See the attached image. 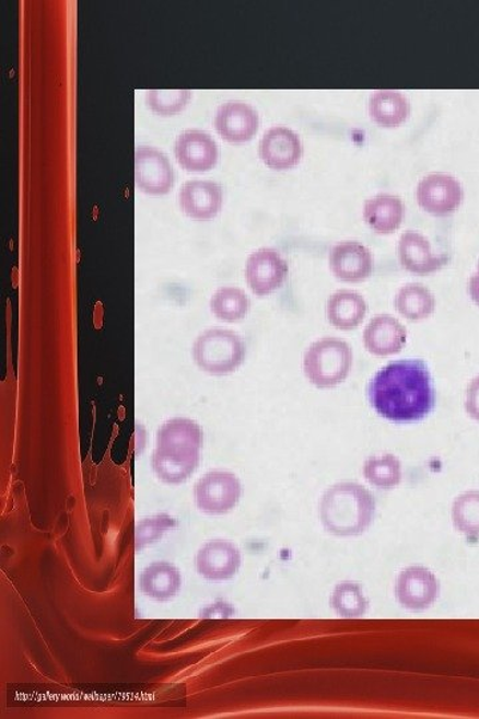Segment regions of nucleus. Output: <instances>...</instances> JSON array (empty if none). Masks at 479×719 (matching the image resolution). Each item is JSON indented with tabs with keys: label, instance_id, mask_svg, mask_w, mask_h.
Here are the masks:
<instances>
[{
	"label": "nucleus",
	"instance_id": "f257e3e1",
	"mask_svg": "<svg viewBox=\"0 0 479 719\" xmlns=\"http://www.w3.org/2000/svg\"><path fill=\"white\" fill-rule=\"evenodd\" d=\"M367 397L374 410L393 422L425 419L435 399L428 367L416 359L393 361L381 368L367 386Z\"/></svg>",
	"mask_w": 479,
	"mask_h": 719
},
{
	"label": "nucleus",
	"instance_id": "f03ea898",
	"mask_svg": "<svg viewBox=\"0 0 479 719\" xmlns=\"http://www.w3.org/2000/svg\"><path fill=\"white\" fill-rule=\"evenodd\" d=\"M202 445L201 429L189 419H172L160 428L152 465L167 484L186 482L198 468Z\"/></svg>",
	"mask_w": 479,
	"mask_h": 719
},
{
	"label": "nucleus",
	"instance_id": "7ed1b4c3",
	"mask_svg": "<svg viewBox=\"0 0 479 719\" xmlns=\"http://www.w3.org/2000/svg\"><path fill=\"white\" fill-rule=\"evenodd\" d=\"M376 501L373 495L355 483L334 485L319 502L323 525L335 536H359L372 525Z\"/></svg>",
	"mask_w": 479,
	"mask_h": 719
},
{
	"label": "nucleus",
	"instance_id": "20e7f679",
	"mask_svg": "<svg viewBox=\"0 0 479 719\" xmlns=\"http://www.w3.org/2000/svg\"><path fill=\"white\" fill-rule=\"evenodd\" d=\"M303 366L306 379L317 389H335L352 371L353 350L339 337H324L306 349Z\"/></svg>",
	"mask_w": 479,
	"mask_h": 719
},
{
	"label": "nucleus",
	"instance_id": "39448f33",
	"mask_svg": "<svg viewBox=\"0 0 479 719\" xmlns=\"http://www.w3.org/2000/svg\"><path fill=\"white\" fill-rule=\"evenodd\" d=\"M194 359L202 371L224 376L243 364L245 344L233 330L208 329L195 343Z\"/></svg>",
	"mask_w": 479,
	"mask_h": 719
},
{
	"label": "nucleus",
	"instance_id": "423d86ee",
	"mask_svg": "<svg viewBox=\"0 0 479 719\" xmlns=\"http://www.w3.org/2000/svg\"><path fill=\"white\" fill-rule=\"evenodd\" d=\"M242 497V484L231 472L207 473L195 487V499L201 512L225 514L235 509Z\"/></svg>",
	"mask_w": 479,
	"mask_h": 719
},
{
	"label": "nucleus",
	"instance_id": "0eeeda50",
	"mask_svg": "<svg viewBox=\"0 0 479 719\" xmlns=\"http://www.w3.org/2000/svg\"><path fill=\"white\" fill-rule=\"evenodd\" d=\"M417 201L423 211L433 217L452 214L464 200V189L456 177L432 174L423 177L417 187Z\"/></svg>",
	"mask_w": 479,
	"mask_h": 719
},
{
	"label": "nucleus",
	"instance_id": "6e6552de",
	"mask_svg": "<svg viewBox=\"0 0 479 719\" xmlns=\"http://www.w3.org/2000/svg\"><path fill=\"white\" fill-rule=\"evenodd\" d=\"M288 270V264L278 251L261 248L249 256L245 276L252 292L267 297L284 285Z\"/></svg>",
	"mask_w": 479,
	"mask_h": 719
},
{
	"label": "nucleus",
	"instance_id": "1a4fd4ad",
	"mask_svg": "<svg viewBox=\"0 0 479 719\" xmlns=\"http://www.w3.org/2000/svg\"><path fill=\"white\" fill-rule=\"evenodd\" d=\"M135 182L149 195H165L174 186V170L164 153L152 147L135 152Z\"/></svg>",
	"mask_w": 479,
	"mask_h": 719
},
{
	"label": "nucleus",
	"instance_id": "9d476101",
	"mask_svg": "<svg viewBox=\"0 0 479 719\" xmlns=\"http://www.w3.org/2000/svg\"><path fill=\"white\" fill-rule=\"evenodd\" d=\"M440 594V582L432 571L411 567L401 571L396 583V598L409 611H425Z\"/></svg>",
	"mask_w": 479,
	"mask_h": 719
},
{
	"label": "nucleus",
	"instance_id": "9b49d317",
	"mask_svg": "<svg viewBox=\"0 0 479 719\" xmlns=\"http://www.w3.org/2000/svg\"><path fill=\"white\" fill-rule=\"evenodd\" d=\"M329 267L341 281L361 282L370 278L373 272V255L364 244L341 242L330 250Z\"/></svg>",
	"mask_w": 479,
	"mask_h": 719
},
{
	"label": "nucleus",
	"instance_id": "f8f14e48",
	"mask_svg": "<svg viewBox=\"0 0 479 719\" xmlns=\"http://www.w3.org/2000/svg\"><path fill=\"white\" fill-rule=\"evenodd\" d=\"M214 127L229 143H247L259 130V115L249 104L229 102L219 107Z\"/></svg>",
	"mask_w": 479,
	"mask_h": 719
},
{
	"label": "nucleus",
	"instance_id": "ddd939ff",
	"mask_svg": "<svg viewBox=\"0 0 479 719\" xmlns=\"http://www.w3.org/2000/svg\"><path fill=\"white\" fill-rule=\"evenodd\" d=\"M303 156V143L296 132L287 127H272L260 141V158L269 169L285 171Z\"/></svg>",
	"mask_w": 479,
	"mask_h": 719
},
{
	"label": "nucleus",
	"instance_id": "4468645a",
	"mask_svg": "<svg viewBox=\"0 0 479 719\" xmlns=\"http://www.w3.org/2000/svg\"><path fill=\"white\" fill-rule=\"evenodd\" d=\"M196 567H198L200 576L207 580H230L242 567V555H240L237 546L229 541H211L198 553Z\"/></svg>",
	"mask_w": 479,
	"mask_h": 719
},
{
	"label": "nucleus",
	"instance_id": "2eb2a0df",
	"mask_svg": "<svg viewBox=\"0 0 479 719\" xmlns=\"http://www.w3.org/2000/svg\"><path fill=\"white\" fill-rule=\"evenodd\" d=\"M397 252L402 268L419 276L437 272L447 262L446 256L435 255L429 240L416 231L402 233Z\"/></svg>",
	"mask_w": 479,
	"mask_h": 719
},
{
	"label": "nucleus",
	"instance_id": "dca6fc26",
	"mask_svg": "<svg viewBox=\"0 0 479 719\" xmlns=\"http://www.w3.org/2000/svg\"><path fill=\"white\" fill-rule=\"evenodd\" d=\"M407 341V328L390 315L374 316L364 330V346L367 352L377 358L401 352Z\"/></svg>",
	"mask_w": 479,
	"mask_h": 719
},
{
	"label": "nucleus",
	"instance_id": "f3484780",
	"mask_svg": "<svg viewBox=\"0 0 479 719\" xmlns=\"http://www.w3.org/2000/svg\"><path fill=\"white\" fill-rule=\"evenodd\" d=\"M175 155L184 170L207 172L217 165L219 150L210 135L199 130H189L177 138Z\"/></svg>",
	"mask_w": 479,
	"mask_h": 719
},
{
	"label": "nucleus",
	"instance_id": "a211bd4d",
	"mask_svg": "<svg viewBox=\"0 0 479 719\" xmlns=\"http://www.w3.org/2000/svg\"><path fill=\"white\" fill-rule=\"evenodd\" d=\"M223 205L219 184L208 181H190L180 190V206L187 217L210 220L217 217Z\"/></svg>",
	"mask_w": 479,
	"mask_h": 719
},
{
	"label": "nucleus",
	"instance_id": "6ab92c4d",
	"mask_svg": "<svg viewBox=\"0 0 479 719\" xmlns=\"http://www.w3.org/2000/svg\"><path fill=\"white\" fill-rule=\"evenodd\" d=\"M405 207L398 196L379 194L367 199L364 206L366 224L379 235H390L402 224Z\"/></svg>",
	"mask_w": 479,
	"mask_h": 719
},
{
	"label": "nucleus",
	"instance_id": "aec40b11",
	"mask_svg": "<svg viewBox=\"0 0 479 719\" xmlns=\"http://www.w3.org/2000/svg\"><path fill=\"white\" fill-rule=\"evenodd\" d=\"M366 313V301L362 294L355 291H337L331 294L327 303V317L337 329L358 328L364 322Z\"/></svg>",
	"mask_w": 479,
	"mask_h": 719
},
{
	"label": "nucleus",
	"instance_id": "412c9836",
	"mask_svg": "<svg viewBox=\"0 0 479 719\" xmlns=\"http://www.w3.org/2000/svg\"><path fill=\"white\" fill-rule=\"evenodd\" d=\"M370 114L381 127H398L408 120L410 104L399 91L379 90L371 97Z\"/></svg>",
	"mask_w": 479,
	"mask_h": 719
},
{
	"label": "nucleus",
	"instance_id": "4be33fe9",
	"mask_svg": "<svg viewBox=\"0 0 479 719\" xmlns=\"http://www.w3.org/2000/svg\"><path fill=\"white\" fill-rule=\"evenodd\" d=\"M140 587L151 599L168 601L182 587L180 571L168 563H155L141 575Z\"/></svg>",
	"mask_w": 479,
	"mask_h": 719
},
{
	"label": "nucleus",
	"instance_id": "5701e85b",
	"mask_svg": "<svg viewBox=\"0 0 479 719\" xmlns=\"http://www.w3.org/2000/svg\"><path fill=\"white\" fill-rule=\"evenodd\" d=\"M395 306L402 317L410 320V322H421V320L433 315L435 299L427 287L410 282V285L399 288Z\"/></svg>",
	"mask_w": 479,
	"mask_h": 719
},
{
	"label": "nucleus",
	"instance_id": "b1692460",
	"mask_svg": "<svg viewBox=\"0 0 479 719\" xmlns=\"http://www.w3.org/2000/svg\"><path fill=\"white\" fill-rule=\"evenodd\" d=\"M250 301L243 290L223 287L213 294L211 310L213 315L226 323H236L248 315Z\"/></svg>",
	"mask_w": 479,
	"mask_h": 719
},
{
	"label": "nucleus",
	"instance_id": "393cba45",
	"mask_svg": "<svg viewBox=\"0 0 479 719\" xmlns=\"http://www.w3.org/2000/svg\"><path fill=\"white\" fill-rule=\"evenodd\" d=\"M364 476L376 488H396L402 479L401 461L393 454L367 459L364 464Z\"/></svg>",
	"mask_w": 479,
	"mask_h": 719
},
{
	"label": "nucleus",
	"instance_id": "a878e982",
	"mask_svg": "<svg viewBox=\"0 0 479 719\" xmlns=\"http://www.w3.org/2000/svg\"><path fill=\"white\" fill-rule=\"evenodd\" d=\"M453 524L468 538H479V491L460 495L453 503Z\"/></svg>",
	"mask_w": 479,
	"mask_h": 719
},
{
	"label": "nucleus",
	"instance_id": "bb28decb",
	"mask_svg": "<svg viewBox=\"0 0 479 719\" xmlns=\"http://www.w3.org/2000/svg\"><path fill=\"white\" fill-rule=\"evenodd\" d=\"M331 606L343 618L364 616L370 606L361 588L355 582H341L331 594Z\"/></svg>",
	"mask_w": 479,
	"mask_h": 719
},
{
	"label": "nucleus",
	"instance_id": "cd10ccee",
	"mask_svg": "<svg viewBox=\"0 0 479 719\" xmlns=\"http://www.w3.org/2000/svg\"><path fill=\"white\" fill-rule=\"evenodd\" d=\"M189 90H151L147 92V104L159 115L171 116L186 108Z\"/></svg>",
	"mask_w": 479,
	"mask_h": 719
},
{
	"label": "nucleus",
	"instance_id": "c85d7f7f",
	"mask_svg": "<svg viewBox=\"0 0 479 719\" xmlns=\"http://www.w3.org/2000/svg\"><path fill=\"white\" fill-rule=\"evenodd\" d=\"M176 525V520L172 519L168 514L153 515V518L140 522L137 527V534H135L137 548L143 549L147 545L157 543L165 533L174 530Z\"/></svg>",
	"mask_w": 479,
	"mask_h": 719
},
{
	"label": "nucleus",
	"instance_id": "c756f323",
	"mask_svg": "<svg viewBox=\"0 0 479 719\" xmlns=\"http://www.w3.org/2000/svg\"><path fill=\"white\" fill-rule=\"evenodd\" d=\"M466 411L471 419L479 421V376L471 380L465 402Z\"/></svg>",
	"mask_w": 479,
	"mask_h": 719
},
{
	"label": "nucleus",
	"instance_id": "7c9ffc66",
	"mask_svg": "<svg viewBox=\"0 0 479 719\" xmlns=\"http://www.w3.org/2000/svg\"><path fill=\"white\" fill-rule=\"evenodd\" d=\"M469 292L472 301H475V303L479 305V264H478L477 272L472 275L470 278Z\"/></svg>",
	"mask_w": 479,
	"mask_h": 719
}]
</instances>
